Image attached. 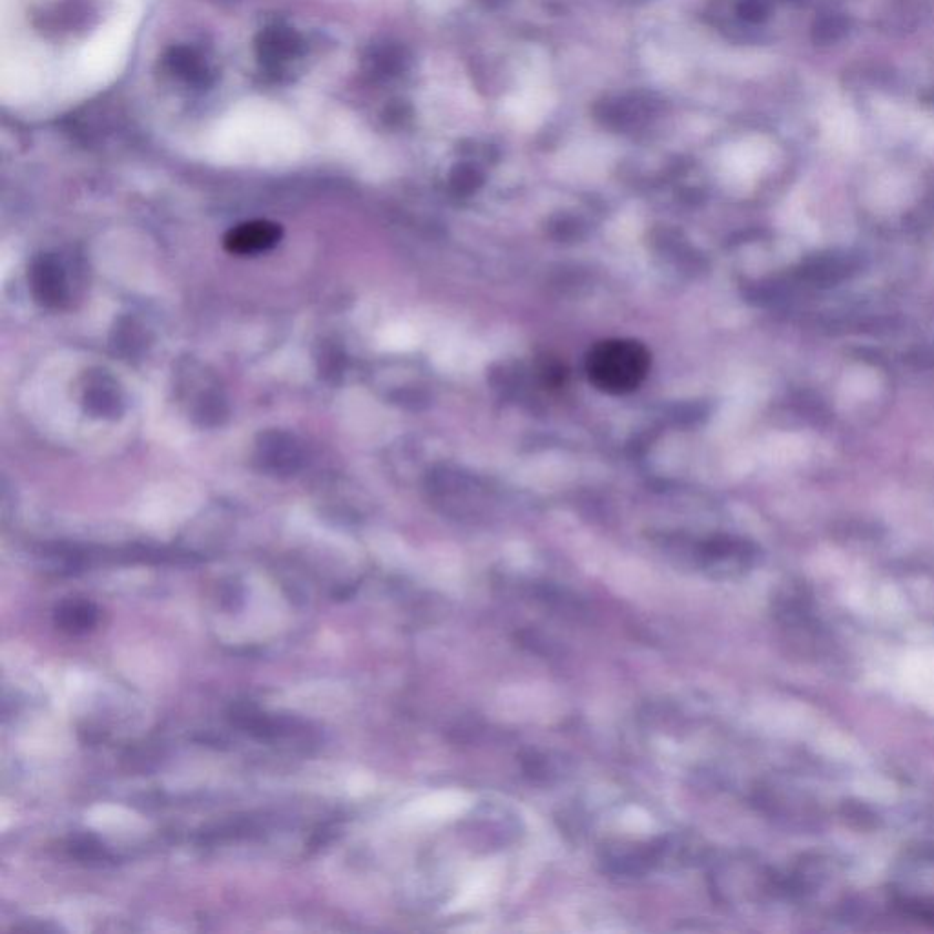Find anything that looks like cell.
I'll list each match as a JSON object with an SVG mask.
<instances>
[{
    "label": "cell",
    "instance_id": "8fae6325",
    "mask_svg": "<svg viewBox=\"0 0 934 934\" xmlns=\"http://www.w3.org/2000/svg\"><path fill=\"white\" fill-rule=\"evenodd\" d=\"M770 10H772V0H741L737 6L741 19L754 22V24L765 21Z\"/></svg>",
    "mask_w": 934,
    "mask_h": 934
},
{
    "label": "cell",
    "instance_id": "6da1fadb",
    "mask_svg": "<svg viewBox=\"0 0 934 934\" xmlns=\"http://www.w3.org/2000/svg\"><path fill=\"white\" fill-rule=\"evenodd\" d=\"M650 371V353L635 340H606L597 343L586 358V373L599 391L626 395L643 384Z\"/></svg>",
    "mask_w": 934,
    "mask_h": 934
},
{
    "label": "cell",
    "instance_id": "ba28073f",
    "mask_svg": "<svg viewBox=\"0 0 934 934\" xmlns=\"http://www.w3.org/2000/svg\"><path fill=\"white\" fill-rule=\"evenodd\" d=\"M99 621V610L94 602L83 599L64 601L55 608V624L68 634H86L94 630Z\"/></svg>",
    "mask_w": 934,
    "mask_h": 934
},
{
    "label": "cell",
    "instance_id": "8992f818",
    "mask_svg": "<svg viewBox=\"0 0 934 934\" xmlns=\"http://www.w3.org/2000/svg\"><path fill=\"white\" fill-rule=\"evenodd\" d=\"M32 287L37 298L46 305H57L64 298L66 283L63 269L52 256H44L35 261L32 269Z\"/></svg>",
    "mask_w": 934,
    "mask_h": 934
},
{
    "label": "cell",
    "instance_id": "3957f363",
    "mask_svg": "<svg viewBox=\"0 0 934 934\" xmlns=\"http://www.w3.org/2000/svg\"><path fill=\"white\" fill-rule=\"evenodd\" d=\"M256 52L261 66L269 73L283 75L298 63L305 46L300 33L285 24H270L260 33L256 41Z\"/></svg>",
    "mask_w": 934,
    "mask_h": 934
},
{
    "label": "cell",
    "instance_id": "52a82bcc",
    "mask_svg": "<svg viewBox=\"0 0 934 934\" xmlns=\"http://www.w3.org/2000/svg\"><path fill=\"white\" fill-rule=\"evenodd\" d=\"M854 270H856V263L849 256L829 254V256H820V258L810 260L801 272V276L810 281L812 285L829 287L849 278Z\"/></svg>",
    "mask_w": 934,
    "mask_h": 934
},
{
    "label": "cell",
    "instance_id": "7a4b0ae2",
    "mask_svg": "<svg viewBox=\"0 0 934 934\" xmlns=\"http://www.w3.org/2000/svg\"><path fill=\"white\" fill-rule=\"evenodd\" d=\"M891 900L902 916L934 927V847L905 852L894 869Z\"/></svg>",
    "mask_w": 934,
    "mask_h": 934
},
{
    "label": "cell",
    "instance_id": "9c48e42d",
    "mask_svg": "<svg viewBox=\"0 0 934 934\" xmlns=\"http://www.w3.org/2000/svg\"><path fill=\"white\" fill-rule=\"evenodd\" d=\"M849 33V19L841 13H823L812 26V41L820 46L840 42Z\"/></svg>",
    "mask_w": 934,
    "mask_h": 934
},
{
    "label": "cell",
    "instance_id": "277c9868",
    "mask_svg": "<svg viewBox=\"0 0 934 934\" xmlns=\"http://www.w3.org/2000/svg\"><path fill=\"white\" fill-rule=\"evenodd\" d=\"M280 238V225L258 219L230 230L225 236V249L238 256H254L272 249Z\"/></svg>",
    "mask_w": 934,
    "mask_h": 934
},
{
    "label": "cell",
    "instance_id": "30bf717a",
    "mask_svg": "<svg viewBox=\"0 0 934 934\" xmlns=\"http://www.w3.org/2000/svg\"><path fill=\"white\" fill-rule=\"evenodd\" d=\"M374 72L395 73L402 68V53L396 48H378L371 55Z\"/></svg>",
    "mask_w": 934,
    "mask_h": 934
},
{
    "label": "cell",
    "instance_id": "5b68a950",
    "mask_svg": "<svg viewBox=\"0 0 934 934\" xmlns=\"http://www.w3.org/2000/svg\"><path fill=\"white\" fill-rule=\"evenodd\" d=\"M165 66L174 77L192 86H205L212 75L203 55L185 46H177L170 50L165 57Z\"/></svg>",
    "mask_w": 934,
    "mask_h": 934
}]
</instances>
